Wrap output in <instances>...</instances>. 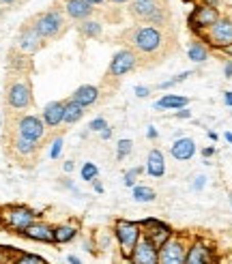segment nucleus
<instances>
[{
  "label": "nucleus",
  "mask_w": 232,
  "mask_h": 264,
  "mask_svg": "<svg viewBox=\"0 0 232 264\" xmlns=\"http://www.w3.org/2000/svg\"><path fill=\"white\" fill-rule=\"evenodd\" d=\"M189 99L187 97H181V94H164L159 101H155L153 108L157 112H164V110H183L187 108Z\"/></svg>",
  "instance_id": "nucleus-22"
},
{
  "label": "nucleus",
  "mask_w": 232,
  "mask_h": 264,
  "mask_svg": "<svg viewBox=\"0 0 232 264\" xmlns=\"http://www.w3.org/2000/svg\"><path fill=\"white\" fill-rule=\"evenodd\" d=\"M127 37L131 43L129 50H133L135 54L140 52L144 56H157L166 47V35L157 26H151V24H142V26L131 28Z\"/></svg>",
  "instance_id": "nucleus-1"
},
{
  "label": "nucleus",
  "mask_w": 232,
  "mask_h": 264,
  "mask_svg": "<svg viewBox=\"0 0 232 264\" xmlns=\"http://www.w3.org/2000/svg\"><path fill=\"white\" fill-rule=\"evenodd\" d=\"M0 127H3V123H0Z\"/></svg>",
  "instance_id": "nucleus-56"
},
{
  "label": "nucleus",
  "mask_w": 232,
  "mask_h": 264,
  "mask_svg": "<svg viewBox=\"0 0 232 264\" xmlns=\"http://www.w3.org/2000/svg\"><path fill=\"white\" fill-rule=\"evenodd\" d=\"M114 238L116 245H119V251L123 260H129L133 247L138 245V241L142 238V226L140 221H131V219H116L114 221Z\"/></svg>",
  "instance_id": "nucleus-3"
},
{
  "label": "nucleus",
  "mask_w": 232,
  "mask_h": 264,
  "mask_svg": "<svg viewBox=\"0 0 232 264\" xmlns=\"http://www.w3.org/2000/svg\"><path fill=\"white\" fill-rule=\"evenodd\" d=\"M35 30L39 33L41 39H54L62 33V28H65V17H62L60 11L56 9H52V11H45L41 13L37 19H35Z\"/></svg>",
  "instance_id": "nucleus-7"
},
{
  "label": "nucleus",
  "mask_w": 232,
  "mask_h": 264,
  "mask_svg": "<svg viewBox=\"0 0 232 264\" xmlns=\"http://www.w3.org/2000/svg\"><path fill=\"white\" fill-rule=\"evenodd\" d=\"M187 245L189 243L181 234L174 232V234L159 247V264H185Z\"/></svg>",
  "instance_id": "nucleus-6"
},
{
  "label": "nucleus",
  "mask_w": 232,
  "mask_h": 264,
  "mask_svg": "<svg viewBox=\"0 0 232 264\" xmlns=\"http://www.w3.org/2000/svg\"><path fill=\"white\" fill-rule=\"evenodd\" d=\"M73 167H76V161H73V159H69V161L62 163V170H65L67 174H69V172H73Z\"/></svg>",
  "instance_id": "nucleus-39"
},
{
  "label": "nucleus",
  "mask_w": 232,
  "mask_h": 264,
  "mask_svg": "<svg viewBox=\"0 0 232 264\" xmlns=\"http://www.w3.org/2000/svg\"><path fill=\"white\" fill-rule=\"evenodd\" d=\"M129 13L135 19H142L146 24H164L166 22V5L159 0H133Z\"/></svg>",
  "instance_id": "nucleus-4"
},
{
  "label": "nucleus",
  "mask_w": 232,
  "mask_h": 264,
  "mask_svg": "<svg viewBox=\"0 0 232 264\" xmlns=\"http://www.w3.org/2000/svg\"><path fill=\"white\" fill-rule=\"evenodd\" d=\"M97 176H99V167L95 165L92 161H86V163H84V165L80 167V178H82V181L92 183Z\"/></svg>",
  "instance_id": "nucleus-29"
},
{
  "label": "nucleus",
  "mask_w": 232,
  "mask_h": 264,
  "mask_svg": "<svg viewBox=\"0 0 232 264\" xmlns=\"http://www.w3.org/2000/svg\"><path fill=\"white\" fill-rule=\"evenodd\" d=\"M230 204H232V191H230Z\"/></svg>",
  "instance_id": "nucleus-55"
},
{
  "label": "nucleus",
  "mask_w": 232,
  "mask_h": 264,
  "mask_svg": "<svg viewBox=\"0 0 232 264\" xmlns=\"http://www.w3.org/2000/svg\"><path fill=\"white\" fill-rule=\"evenodd\" d=\"M146 135H149V138H151V140H157V135H159V133H157V129H155V127L151 125V127H149V129H146Z\"/></svg>",
  "instance_id": "nucleus-40"
},
{
  "label": "nucleus",
  "mask_w": 232,
  "mask_h": 264,
  "mask_svg": "<svg viewBox=\"0 0 232 264\" xmlns=\"http://www.w3.org/2000/svg\"><path fill=\"white\" fill-rule=\"evenodd\" d=\"M211 45L224 50L232 45V19H217V22L208 28V33L202 35Z\"/></svg>",
  "instance_id": "nucleus-13"
},
{
  "label": "nucleus",
  "mask_w": 232,
  "mask_h": 264,
  "mask_svg": "<svg viewBox=\"0 0 232 264\" xmlns=\"http://www.w3.org/2000/svg\"><path fill=\"white\" fill-rule=\"evenodd\" d=\"M189 76H194L192 71H183V73H178L176 78H170V80H166V82H159L157 84V88H161V90H168V88H172V86H176V84H181V82H185Z\"/></svg>",
  "instance_id": "nucleus-31"
},
{
  "label": "nucleus",
  "mask_w": 232,
  "mask_h": 264,
  "mask_svg": "<svg viewBox=\"0 0 232 264\" xmlns=\"http://www.w3.org/2000/svg\"><path fill=\"white\" fill-rule=\"evenodd\" d=\"M112 3H116V5H123V3H127V0H112Z\"/></svg>",
  "instance_id": "nucleus-52"
},
{
  "label": "nucleus",
  "mask_w": 232,
  "mask_h": 264,
  "mask_svg": "<svg viewBox=\"0 0 232 264\" xmlns=\"http://www.w3.org/2000/svg\"><path fill=\"white\" fill-rule=\"evenodd\" d=\"M9 264H50L45 258L37 256V253H26V251H15V258L9 260Z\"/></svg>",
  "instance_id": "nucleus-27"
},
{
  "label": "nucleus",
  "mask_w": 232,
  "mask_h": 264,
  "mask_svg": "<svg viewBox=\"0 0 232 264\" xmlns=\"http://www.w3.org/2000/svg\"><path fill=\"white\" fill-rule=\"evenodd\" d=\"M135 67H138V54H135L133 50L125 47V50H119L112 56L110 67H108V76H112V78H125Z\"/></svg>",
  "instance_id": "nucleus-9"
},
{
  "label": "nucleus",
  "mask_w": 232,
  "mask_h": 264,
  "mask_svg": "<svg viewBox=\"0 0 232 264\" xmlns=\"http://www.w3.org/2000/svg\"><path fill=\"white\" fill-rule=\"evenodd\" d=\"M84 112H86V110H84L80 103H76L73 99H67L65 101V116H62V123H67V125L78 123V121H82Z\"/></svg>",
  "instance_id": "nucleus-24"
},
{
  "label": "nucleus",
  "mask_w": 232,
  "mask_h": 264,
  "mask_svg": "<svg viewBox=\"0 0 232 264\" xmlns=\"http://www.w3.org/2000/svg\"><path fill=\"white\" fill-rule=\"evenodd\" d=\"M224 138H226V142H228V144H232V133H230V131H226Z\"/></svg>",
  "instance_id": "nucleus-50"
},
{
  "label": "nucleus",
  "mask_w": 232,
  "mask_h": 264,
  "mask_svg": "<svg viewBox=\"0 0 232 264\" xmlns=\"http://www.w3.org/2000/svg\"><path fill=\"white\" fill-rule=\"evenodd\" d=\"M123 264H133V262L131 260H123Z\"/></svg>",
  "instance_id": "nucleus-53"
},
{
  "label": "nucleus",
  "mask_w": 232,
  "mask_h": 264,
  "mask_svg": "<svg viewBox=\"0 0 232 264\" xmlns=\"http://www.w3.org/2000/svg\"><path fill=\"white\" fill-rule=\"evenodd\" d=\"M224 76L226 78H232V60H228L226 65H224Z\"/></svg>",
  "instance_id": "nucleus-41"
},
{
  "label": "nucleus",
  "mask_w": 232,
  "mask_h": 264,
  "mask_svg": "<svg viewBox=\"0 0 232 264\" xmlns=\"http://www.w3.org/2000/svg\"><path fill=\"white\" fill-rule=\"evenodd\" d=\"M208 138H211V140H213V142H217V140H219V135H217L215 131H208Z\"/></svg>",
  "instance_id": "nucleus-49"
},
{
  "label": "nucleus",
  "mask_w": 232,
  "mask_h": 264,
  "mask_svg": "<svg viewBox=\"0 0 232 264\" xmlns=\"http://www.w3.org/2000/svg\"><path fill=\"white\" fill-rule=\"evenodd\" d=\"M174 116H176V118H181V121L183 118H192V110H185V108L183 110H176Z\"/></svg>",
  "instance_id": "nucleus-38"
},
{
  "label": "nucleus",
  "mask_w": 232,
  "mask_h": 264,
  "mask_svg": "<svg viewBox=\"0 0 232 264\" xmlns=\"http://www.w3.org/2000/svg\"><path fill=\"white\" fill-rule=\"evenodd\" d=\"M17 135H22L30 142H39L45 135V123L41 121V116L26 114L17 121Z\"/></svg>",
  "instance_id": "nucleus-12"
},
{
  "label": "nucleus",
  "mask_w": 232,
  "mask_h": 264,
  "mask_svg": "<svg viewBox=\"0 0 232 264\" xmlns=\"http://www.w3.org/2000/svg\"><path fill=\"white\" fill-rule=\"evenodd\" d=\"M187 58L192 62H204L208 60V47L202 43V41H192V43L187 45Z\"/></svg>",
  "instance_id": "nucleus-25"
},
{
  "label": "nucleus",
  "mask_w": 232,
  "mask_h": 264,
  "mask_svg": "<svg viewBox=\"0 0 232 264\" xmlns=\"http://www.w3.org/2000/svg\"><path fill=\"white\" fill-rule=\"evenodd\" d=\"M101 30H103L101 22H95V19H86V22L80 24V33L86 39H97L101 35Z\"/></svg>",
  "instance_id": "nucleus-28"
},
{
  "label": "nucleus",
  "mask_w": 232,
  "mask_h": 264,
  "mask_svg": "<svg viewBox=\"0 0 232 264\" xmlns=\"http://www.w3.org/2000/svg\"><path fill=\"white\" fill-rule=\"evenodd\" d=\"M67 262H69V264H84L78 256H73V253H71V256H67Z\"/></svg>",
  "instance_id": "nucleus-46"
},
{
  "label": "nucleus",
  "mask_w": 232,
  "mask_h": 264,
  "mask_svg": "<svg viewBox=\"0 0 232 264\" xmlns=\"http://www.w3.org/2000/svg\"><path fill=\"white\" fill-rule=\"evenodd\" d=\"M131 151H133V142L131 140H127V138H123V140H119V144H116V159H125L127 155H131Z\"/></svg>",
  "instance_id": "nucleus-32"
},
{
  "label": "nucleus",
  "mask_w": 232,
  "mask_h": 264,
  "mask_svg": "<svg viewBox=\"0 0 232 264\" xmlns=\"http://www.w3.org/2000/svg\"><path fill=\"white\" fill-rule=\"evenodd\" d=\"M99 135H101V140H110V138H112V129L108 127V129H103Z\"/></svg>",
  "instance_id": "nucleus-44"
},
{
  "label": "nucleus",
  "mask_w": 232,
  "mask_h": 264,
  "mask_svg": "<svg viewBox=\"0 0 232 264\" xmlns=\"http://www.w3.org/2000/svg\"><path fill=\"white\" fill-rule=\"evenodd\" d=\"M144 172L151 178H164L166 176V157L159 149H153L149 155H146Z\"/></svg>",
  "instance_id": "nucleus-17"
},
{
  "label": "nucleus",
  "mask_w": 232,
  "mask_h": 264,
  "mask_svg": "<svg viewBox=\"0 0 232 264\" xmlns=\"http://www.w3.org/2000/svg\"><path fill=\"white\" fill-rule=\"evenodd\" d=\"M133 92H135V97L138 99H146L151 94V86H135Z\"/></svg>",
  "instance_id": "nucleus-36"
},
{
  "label": "nucleus",
  "mask_w": 232,
  "mask_h": 264,
  "mask_svg": "<svg viewBox=\"0 0 232 264\" xmlns=\"http://www.w3.org/2000/svg\"><path fill=\"white\" fill-rule=\"evenodd\" d=\"M204 185H206V176H196V181H194V189H196V191H200Z\"/></svg>",
  "instance_id": "nucleus-37"
},
{
  "label": "nucleus",
  "mask_w": 232,
  "mask_h": 264,
  "mask_svg": "<svg viewBox=\"0 0 232 264\" xmlns=\"http://www.w3.org/2000/svg\"><path fill=\"white\" fill-rule=\"evenodd\" d=\"M131 198L140 204H149V202H155L157 200V194H155V189L146 187V185H135L131 191Z\"/></svg>",
  "instance_id": "nucleus-26"
},
{
  "label": "nucleus",
  "mask_w": 232,
  "mask_h": 264,
  "mask_svg": "<svg viewBox=\"0 0 232 264\" xmlns=\"http://www.w3.org/2000/svg\"><path fill=\"white\" fill-rule=\"evenodd\" d=\"M219 3H221V0H204V5H206V7H215V9H217V5H219Z\"/></svg>",
  "instance_id": "nucleus-47"
},
{
  "label": "nucleus",
  "mask_w": 232,
  "mask_h": 264,
  "mask_svg": "<svg viewBox=\"0 0 232 264\" xmlns=\"http://www.w3.org/2000/svg\"><path fill=\"white\" fill-rule=\"evenodd\" d=\"M62 116H65V101H52L43 108V112H41V121H43L45 127H50V129H56L62 123Z\"/></svg>",
  "instance_id": "nucleus-18"
},
{
  "label": "nucleus",
  "mask_w": 232,
  "mask_h": 264,
  "mask_svg": "<svg viewBox=\"0 0 232 264\" xmlns=\"http://www.w3.org/2000/svg\"><path fill=\"white\" fill-rule=\"evenodd\" d=\"M80 234V228L78 224H60V226H54V245H67V243L76 241Z\"/></svg>",
  "instance_id": "nucleus-21"
},
{
  "label": "nucleus",
  "mask_w": 232,
  "mask_h": 264,
  "mask_svg": "<svg viewBox=\"0 0 232 264\" xmlns=\"http://www.w3.org/2000/svg\"><path fill=\"white\" fill-rule=\"evenodd\" d=\"M0 3H15V0H0Z\"/></svg>",
  "instance_id": "nucleus-54"
},
{
  "label": "nucleus",
  "mask_w": 232,
  "mask_h": 264,
  "mask_svg": "<svg viewBox=\"0 0 232 264\" xmlns=\"http://www.w3.org/2000/svg\"><path fill=\"white\" fill-rule=\"evenodd\" d=\"M217 19H219V11H217V9L202 5V7H196V11L189 15V26H192V30H196V33L202 35V30L211 28V26L217 22Z\"/></svg>",
  "instance_id": "nucleus-14"
},
{
  "label": "nucleus",
  "mask_w": 232,
  "mask_h": 264,
  "mask_svg": "<svg viewBox=\"0 0 232 264\" xmlns=\"http://www.w3.org/2000/svg\"><path fill=\"white\" fill-rule=\"evenodd\" d=\"M144 172V167H140V165H135V167H131L129 172H125V176H123V185L125 187H135V181H138V176Z\"/></svg>",
  "instance_id": "nucleus-33"
},
{
  "label": "nucleus",
  "mask_w": 232,
  "mask_h": 264,
  "mask_svg": "<svg viewBox=\"0 0 232 264\" xmlns=\"http://www.w3.org/2000/svg\"><path fill=\"white\" fill-rule=\"evenodd\" d=\"M7 103L13 110H28L33 105V86L28 78H17L7 86Z\"/></svg>",
  "instance_id": "nucleus-5"
},
{
  "label": "nucleus",
  "mask_w": 232,
  "mask_h": 264,
  "mask_svg": "<svg viewBox=\"0 0 232 264\" xmlns=\"http://www.w3.org/2000/svg\"><path fill=\"white\" fill-rule=\"evenodd\" d=\"M92 9L86 0H67V5H65V11L71 19H86L90 13H92Z\"/></svg>",
  "instance_id": "nucleus-23"
},
{
  "label": "nucleus",
  "mask_w": 232,
  "mask_h": 264,
  "mask_svg": "<svg viewBox=\"0 0 232 264\" xmlns=\"http://www.w3.org/2000/svg\"><path fill=\"white\" fill-rule=\"evenodd\" d=\"M17 45H19V50H22L24 54H35V52L43 45V39L39 37L35 26H26V28H22V33H19Z\"/></svg>",
  "instance_id": "nucleus-16"
},
{
  "label": "nucleus",
  "mask_w": 232,
  "mask_h": 264,
  "mask_svg": "<svg viewBox=\"0 0 232 264\" xmlns=\"http://www.w3.org/2000/svg\"><path fill=\"white\" fill-rule=\"evenodd\" d=\"M15 151L19 155H33L37 151V142H30V140L22 138V135H17L15 138Z\"/></svg>",
  "instance_id": "nucleus-30"
},
{
  "label": "nucleus",
  "mask_w": 232,
  "mask_h": 264,
  "mask_svg": "<svg viewBox=\"0 0 232 264\" xmlns=\"http://www.w3.org/2000/svg\"><path fill=\"white\" fill-rule=\"evenodd\" d=\"M140 226H142V232L155 243L157 247H161L164 243L174 234L172 226L166 224V221H161V219H157V217H144V219H140Z\"/></svg>",
  "instance_id": "nucleus-10"
},
{
  "label": "nucleus",
  "mask_w": 232,
  "mask_h": 264,
  "mask_svg": "<svg viewBox=\"0 0 232 264\" xmlns=\"http://www.w3.org/2000/svg\"><path fill=\"white\" fill-rule=\"evenodd\" d=\"M224 52H226V54H228V56H232V45H228V47H224Z\"/></svg>",
  "instance_id": "nucleus-51"
},
{
  "label": "nucleus",
  "mask_w": 232,
  "mask_h": 264,
  "mask_svg": "<svg viewBox=\"0 0 232 264\" xmlns=\"http://www.w3.org/2000/svg\"><path fill=\"white\" fill-rule=\"evenodd\" d=\"M62 155V138H56L52 142V149H50V159H58Z\"/></svg>",
  "instance_id": "nucleus-35"
},
{
  "label": "nucleus",
  "mask_w": 232,
  "mask_h": 264,
  "mask_svg": "<svg viewBox=\"0 0 232 264\" xmlns=\"http://www.w3.org/2000/svg\"><path fill=\"white\" fill-rule=\"evenodd\" d=\"M170 155L176 161H189L196 155V142L192 138H178L170 146Z\"/></svg>",
  "instance_id": "nucleus-19"
},
{
  "label": "nucleus",
  "mask_w": 232,
  "mask_h": 264,
  "mask_svg": "<svg viewBox=\"0 0 232 264\" xmlns=\"http://www.w3.org/2000/svg\"><path fill=\"white\" fill-rule=\"evenodd\" d=\"M213 155H215L213 146H206V149H202V157H206V159H208V157H213Z\"/></svg>",
  "instance_id": "nucleus-42"
},
{
  "label": "nucleus",
  "mask_w": 232,
  "mask_h": 264,
  "mask_svg": "<svg viewBox=\"0 0 232 264\" xmlns=\"http://www.w3.org/2000/svg\"><path fill=\"white\" fill-rule=\"evenodd\" d=\"M224 101H226V105H230V108H232V90L224 92Z\"/></svg>",
  "instance_id": "nucleus-45"
},
{
  "label": "nucleus",
  "mask_w": 232,
  "mask_h": 264,
  "mask_svg": "<svg viewBox=\"0 0 232 264\" xmlns=\"http://www.w3.org/2000/svg\"><path fill=\"white\" fill-rule=\"evenodd\" d=\"M129 260L133 264H159V247H157L146 234H142L138 245L133 247Z\"/></svg>",
  "instance_id": "nucleus-11"
},
{
  "label": "nucleus",
  "mask_w": 232,
  "mask_h": 264,
  "mask_svg": "<svg viewBox=\"0 0 232 264\" xmlns=\"http://www.w3.org/2000/svg\"><path fill=\"white\" fill-rule=\"evenodd\" d=\"M103 129H108V121H105L103 116H97V118H92L90 125H88V131H95V133H101Z\"/></svg>",
  "instance_id": "nucleus-34"
},
{
  "label": "nucleus",
  "mask_w": 232,
  "mask_h": 264,
  "mask_svg": "<svg viewBox=\"0 0 232 264\" xmlns=\"http://www.w3.org/2000/svg\"><path fill=\"white\" fill-rule=\"evenodd\" d=\"M41 217V213L37 210L28 208L24 204H9V206H3L0 208V226H3L7 232H24L30 224H35V221Z\"/></svg>",
  "instance_id": "nucleus-2"
},
{
  "label": "nucleus",
  "mask_w": 232,
  "mask_h": 264,
  "mask_svg": "<svg viewBox=\"0 0 232 264\" xmlns=\"http://www.w3.org/2000/svg\"><path fill=\"white\" fill-rule=\"evenodd\" d=\"M185 264H219V258L213 245H208L202 238H194L187 245Z\"/></svg>",
  "instance_id": "nucleus-8"
},
{
  "label": "nucleus",
  "mask_w": 232,
  "mask_h": 264,
  "mask_svg": "<svg viewBox=\"0 0 232 264\" xmlns=\"http://www.w3.org/2000/svg\"><path fill=\"white\" fill-rule=\"evenodd\" d=\"M22 238L28 241H37V243H48V245H54V226L45 224V221H35L30 224L24 232H19Z\"/></svg>",
  "instance_id": "nucleus-15"
},
{
  "label": "nucleus",
  "mask_w": 232,
  "mask_h": 264,
  "mask_svg": "<svg viewBox=\"0 0 232 264\" xmlns=\"http://www.w3.org/2000/svg\"><path fill=\"white\" fill-rule=\"evenodd\" d=\"M92 187H95V191H97V194H103V191H105V189H103V185L97 181V178H95V181H92Z\"/></svg>",
  "instance_id": "nucleus-43"
},
{
  "label": "nucleus",
  "mask_w": 232,
  "mask_h": 264,
  "mask_svg": "<svg viewBox=\"0 0 232 264\" xmlns=\"http://www.w3.org/2000/svg\"><path fill=\"white\" fill-rule=\"evenodd\" d=\"M86 3H88L90 7H95V5H103V3H105V0H86Z\"/></svg>",
  "instance_id": "nucleus-48"
},
{
  "label": "nucleus",
  "mask_w": 232,
  "mask_h": 264,
  "mask_svg": "<svg viewBox=\"0 0 232 264\" xmlns=\"http://www.w3.org/2000/svg\"><path fill=\"white\" fill-rule=\"evenodd\" d=\"M71 99L76 101V103H80L82 108H88V105L97 103V99H99V88L92 86V84H84V86L76 88V92L71 94Z\"/></svg>",
  "instance_id": "nucleus-20"
}]
</instances>
